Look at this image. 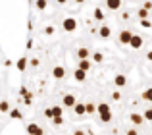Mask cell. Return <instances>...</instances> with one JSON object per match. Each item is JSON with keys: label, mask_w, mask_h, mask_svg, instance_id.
<instances>
[{"label": "cell", "mask_w": 152, "mask_h": 135, "mask_svg": "<svg viewBox=\"0 0 152 135\" xmlns=\"http://www.w3.org/2000/svg\"><path fill=\"white\" fill-rule=\"evenodd\" d=\"M62 25H64V31H67V33H73V31L77 29V21H75L73 18H66Z\"/></svg>", "instance_id": "7a4b0ae2"}, {"label": "cell", "mask_w": 152, "mask_h": 135, "mask_svg": "<svg viewBox=\"0 0 152 135\" xmlns=\"http://www.w3.org/2000/svg\"><path fill=\"white\" fill-rule=\"evenodd\" d=\"M8 114H10V116H12V118H14V120H21V118H23V114H21V112H19V110H18V108H14V110H10V112H8Z\"/></svg>", "instance_id": "e0dca14e"}, {"label": "cell", "mask_w": 152, "mask_h": 135, "mask_svg": "<svg viewBox=\"0 0 152 135\" xmlns=\"http://www.w3.org/2000/svg\"><path fill=\"white\" fill-rule=\"evenodd\" d=\"M131 122H133L135 125H141L142 122H145V116H141V114H131Z\"/></svg>", "instance_id": "4fadbf2b"}, {"label": "cell", "mask_w": 152, "mask_h": 135, "mask_svg": "<svg viewBox=\"0 0 152 135\" xmlns=\"http://www.w3.org/2000/svg\"><path fill=\"white\" fill-rule=\"evenodd\" d=\"M35 6H37L39 10H45V8H46V0H37V4H35Z\"/></svg>", "instance_id": "d4e9b609"}, {"label": "cell", "mask_w": 152, "mask_h": 135, "mask_svg": "<svg viewBox=\"0 0 152 135\" xmlns=\"http://www.w3.org/2000/svg\"><path fill=\"white\" fill-rule=\"evenodd\" d=\"M96 112H98V116H100V120L104 122V124L112 122V110H110V104H106V102L98 104V106H96Z\"/></svg>", "instance_id": "6da1fadb"}, {"label": "cell", "mask_w": 152, "mask_h": 135, "mask_svg": "<svg viewBox=\"0 0 152 135\" xmlns=\"http://www.w3.org/2000/svg\"><path fill=\"white\" fill-rule=\"evenodd\" d=\"M62 101H64V106H69V108H73V104L77 102L73 95H64V98H62Z\"/></svg>", "instance_id": "9c48e42d"}, {"label": "cell", "mask_w": 152, "mask_h": 135, "mask_svg": "<svg viewBox=\"0 0 152 135\" xmlns=\"http://www.w3.org/2000/svg\"><path fill=\"white\" fill-rule=\"evenodd\" d=\"M114 85H115V87H125V85H127V77H125L123 73L115 75V79H114Z\"/></svg>", "instance_id": "ba28073f"}, {"label": "cell", "mask_w": 152, "mask_h": 135, "mask_svg": "<svg viewBox=\"0 0 152 135\" xmlns=\"http://www.w3.org/2000/svg\"><path fill=\"white\" fill-rule=\"evenodd\" d=\"M79 70H85V71L91 70V60H89V58H83V60H79Z\"/></svg>", "instance_id": "7c38bea8"}, {"label": "cell", "mask_w": 152, "mask_h": 135, "mask_svg": "<svg viewBox=\"0 0 152 135\" xmlns=\"http://www.w3.org/2000/svg\"><path fill=\"white\" fill-rule=\"evenodd\" d=\"M77 56H79V60H83V58H89V56H91V50L83 46V48L77 50Z\"/></svg>", "instance_id": "5bb4252c"}, {"label": "cell", "mask_w": 152, "mask_h": 135, "mask_svg": "<svg viewBox=\"0 0 152 135\" xmlns=\"http://www.w3.org/2000/svg\"><path fill=\"white\" fill-rule=\"evenodd\" d=\"M73 135H85V131H83V129H77V131H75Z\"/></svg>", "instance_id": "e575fe53"}, {"label": "cell", "mask_w": 152, "mask_h": 135, "mask_svg": "<svg viewBox=\"0 0 152 135\" xmlns=\"http://www.w3.org/2000/svg\"><path fill=\"white\" fill-rule=\"evenodd\" d=\"M142 43H145V41H142L141 35H133V37H131V41H129V45L137 50V48H141V46H142Z\"/></svg>", "instance_id": "3957f363"}, {"label": "cell", "mask_w": 152, "mask_h": 135, "mask_svg": "<svg viewBox=\"0 0 152 135\" xmlns=\"http://www.w3.org/2000/svg\"><path fill=\"white\" fill-rule=\"evenodd\" d=\"M112 98H114V101H119V98H121V95H119V93H118V91H115V93H114V95H112Z\"/></svg>", "instance_id": "4dcf8cb0"}, {"label": "cell", "mask_w": 152, "mask_h": 135, "mask_svg": "<svg viewBox=\"0 0 152 135\" xmlns=\"http://www.w3.org/2000/svg\"><path fill=\"white\" fill-rule=\"evenodd\" d=\"M23 102L29 106L31 102H33V95H31V93H25V95H23Z\"/></svg>", "instance_id": "603a6c76"}, {"label": "cell", "mask_w": 152, "mask_h": 135, "mask_svg": "<svg viewBox=\"0 0 152 135\" xmlns=\"http://www.w3.org/2000/svg\"><path fill=\"white\" fill-rule=\"evenodd\" d=\"M27 133L29 135H42V128L37 124H29L27 125Z\"/></svg>", "instance_id": "277c9868"}, {"label": "cell", "mask_w": 152, "mask_h": 135, "mask_svg": "<svg viewBox=\"0 0 152 135\" xmlns=\"http://www.w3.org/2000/svg\"><path fill=\"white\" fill-rule=\"evenodd\" d=\"M25 68H27V58H19V60H18V70L23 71Z\"/></svg>", "instance_id": "ac0fdd59"}, {"label": "cell", "mask_w": 152, "mask_h": 135, "mask_svg": "<svg viewBox=\"0 0 152 135\" xmlns=\"http://www.w3.org/2000/svg\"><path fill=\"white\" fill-rule=\"evenodd\" d=\"M94 19H96V21H102V19H104V14H102L100 8H96V10H94Z\"/></svg>", "instance_id": "ffe728a7"}, {"label": "cell", "mask_w": 152, "mask_h": 135, "mask_svg": "<svg viewBox=\"0 0 152 135\" xmlns=\"http://www.w3.org/2000/svg\"><path fill=\"white\" fill-rule=\"evenodd\" d=\"M73 79H75V81H85V79H87V71L77 68V70L73 71Z\"/></svg>", "instance_id": "52a82bcc"}, {"label": "cell", "mask_w": 152, "mask_h": 135, "mask_svg": "<svg viewBox=\"0 0 152 135\" xmlns=\"http://www.w3.org/2000/svg\"><path fill=\"white\" fill-rule=\"evenodd\" d=\"M127 135H139V133H137V129H129V131H127Z\"/></svg>", "instance_id": "836d02e7"}, {"label": "cell", "mask_w": 152, "mask_h": 135, "mask_svg": "<svg viewBox=\"0 0 152 135\" xmlns=\"http://www.w3.org/2000/svg\"><path fill=\"white\" fill-rule=\"evenodd\" d=\"M141 25L148 29V27H152V21H148V18H145V19H141Z\"/></svg>", "instance_id": "484cf974"}, {"label": "cell", "mask_w": 152, "mask_h": 135, "mask_svg": "<svg viewBox=\"0 0 152 135\" xmlns=\"http://www.w3.org/2000/svg\"><path fill=\"white\" fill-rule=\"evenodd\" d=\"M93 60H94V62H102V60H104V56H102L100 52H94V54H93Z\"/></svg>", "instance_id": "4316f807"}, {"label": "cell", "mask_w": 152, "mask_h": 135, "mask_svg": "<svg viewBox=\"0 0 152 135\" xmlns=\"http://www.w3.org/2000/svg\"><path fill=\"white\" fill-rule=\"evenodd\" d=\"M50 120H52V122H54V124H56V125H62V124H64V118H62V116H52V118H50Z\"/></svg>", "instance_id": "cb8c5ba5"}, {"label": "cell", "mask_w": 152, "mask_h": 135, "mask_svg": "<svg viewBox=\"0 0 152 135\" xmlns=\"http://www.w3.org/2000/svg\"><path fill=\"white\" fill-rule=\"evenodd\" d=\"M45 116H46V118H52V110H50V108L45 110Z\"/></svg>", "instance_id": "1f68e13d"}, {"label": "cell", "mask_w": 152, "mask_h": 135, "mask_svg": "<svg viewBox=\"0 0 152 135\" xmlns=\"http://www.w3.org/2000/svg\"><path fill=\"white\" fill-rule=\"evenodd\" d=\"M106 6H108V10H119L121 0H106Z\"/></svg>", "instance_id": "30bf717a"}, {"label": "cell", "mask_w": 152, "mask_h": 135, "mask_svg": "<svg viewBox=\"0 0 152 135\" xmlns=\"http://www.w3.org/2000/svg\"><path fill=\"white\" fill-rule=\"evenodd\" d=\"M131 37H133L131 31H121V33H119V43H121V45H129Z\"/></svg>", "instance_id": "8992f818"}, {"label": "cell", "mask_w": 152, "mask_h": 135, "mask_svg": "<svg viewBox=\"0 0 152 135\" xmlns=\"http://www.w3.org/2000/svg\"><path fill=\"white\" fill-rule=\"evenodd\" d=\"M52 75H54L56 79H64L66 77V68L64 66H56L54 70H52Z\"/></svg>", "instance_id": "5b68a950"}, {"label": "cell", "mask_w": 152, "mask_h": 135, "mask_svg": "<svg viewBox=\"0 0 152 135\" xmlns=\"http://www.w3.org/2000/svg\"><path fill=\"white\" fill-rule=\"evenodd\" d=\"M0 112H10V104H8V101L0 102Z\"/></svg>", "instance_id": "44dd1931"}, {"label": "cell", "mask_w": 152, "mask_h": 135, "mask_svg": "<svg viewBox=\"0 0 152 135\" xmlns=\"http://www.w3.org/2000/svg\"><path fill=\"white\" fill-rule=\"evenodd\" d=\"M94 112H96V104L87 102V104H85V114H94Z\"/></svg>", "instance_id": "2e32d148"}, {"label": "cell", "mask_w": 152, "mask_h": 135, "mask_svg": "<svg viewBox=\"0 0 152 135\" xmlns=\"http://www.w3.org/2000/svg\"><path fill=\"white\" fill-rule=\"evenodd\" d=\"M139 15H141V19L148 18V10H145V8H142V10H139Z\"/></svg>", "instance_id": "f1b7e54d"}, {"label": "cell", "mask_w": 152, "mask_h": 135, "mask_svg": "<svg viewBox=\"0 0 152 135\" xmlns=\"http://www.w3.org/2000/svg\"><path fill=\"white\" fill-rule=\"evenodd\" d=\"M56 2H58V4H66L67 0H56Z\"/></svg>", "instance_id": "8d00e7d4"}, {"label": "cell", "mask_w": 152, "mask_h": 135, "mask_svg": "<svg viewBox=\"0 0 152 135\" xmlns=\"http://www.w3.org/2000/svg\"><path fill=\"white\" fill-rule=\"evenodd\" d=\"M45 33H46V35H52V33H54V29H52V27H46Z\"/></svg>", "instance_id": "d6a6232c"}, {"label": "cell", "mask_w": 152, "mask_h": 135, "mask_svg": "<svg viewBox=\"0 0 152 135\" xmlns=\"http://www.w3.org/2000/svg\"><path fill=\"white\" fill-rule=\"evenodd\" d=\"M146 58H148V60L152 62V50H150V52H148V54H146Z\"/></svg>", "instance_id": "d590c367"}, {"label": "cell", "mask_w": 152, "mask_h": 135, "mask_svg": "<svg viewBox=\"0 0 152 135\" xmlns=\"http://www.w3.org/2000/svg\"><path fill=\"white\" fill-rule=\"evenodd\" d=\"M98 33H100V37H102V39H110V35H112V29H110L108 25H102Z\"/></svg>", "instance_id": "8fae6325"}, {"label": "cell", "mask_w": 152, "mask_h": 135, "mask_svg": "<svg viewBox=\"0 0 152 135\" xmlns=\"http://www.w3.org/2000/svg\"><path fill=\"white\" fill-rule=\"evenodd\" d=\"M73 110H75V114H77V116H83V114H85V104H77V102H75V104H73Z\"/></svg>", "instance_id": "9a60e30c"}, {"label": "cell", "mask_w": 152, "mask_h": 135, "mask_svg": "<svg viewBox=\"0 0 152 135\" xmlns=\"http://www.w3.org/2000/svg\"><path fill=\"white\" fill-rule=\"evenodd\" d=\"M142 116H145V120H152V106L148 110H145V114H142Z\"/></svg>", "instance_id": "83f0119b"}, {"label": "cell", "mask_w": 152, "mask_h": 135, "mask_svg": "<svg viewBox=\"0 0 152 135\" xmlns=\"http://www.w3.org/2000/svg\"><path fill=\"white\" fill-rule=\"evenodd\" d=\"M142 8H145V10H152V2H145V4H142Z\"/></svg>", "instance_id": "f546056e"}, {"label": "cell", "mask_w": 152, "mask_h": 135, "mask_svg": "<svg viewBox=\"0 0 152 135\" xmlns=\"http://www.w3.org/2000/svg\"><path fill=\"white\" fill-rule=\"evenodd\" d=\"M75 2H79V4H81V2H85V0H75Z\"/></svg>", "instance_id": "74e56055"}, {"label": "cell", "mask_w": 152, "mask_h": 135, "mask_svg": "<svg viewBox=\"0 0 152 135\" xmlns=\"http://www.w3.org/2000/svg\"><path fill=\"white\" fill-rule=\"evenodd\" d=\"M52 116H62L64 114V110H62V106H52Z\"/></svg>", "instance_id": "d6986e66"}, {"label": "cell", "mask_w": 152, "mask_h": 135, "mask_svg": "<svg viewBox=\"0 0 152 135\" xmlns=\"http://www.w3.org/2000/svg\"><path fill=\"white\" fill-rule=\"evenodd\" d=\"M142 98H145V101H150V102H152V87H150V89H146L145 93H142Z\"/></svg>", "instance_id": "7402d4cb"}]
</instances>
